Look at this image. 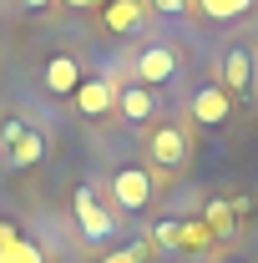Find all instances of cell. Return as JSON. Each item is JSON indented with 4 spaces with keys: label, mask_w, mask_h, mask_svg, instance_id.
Returning <instances> with one entry per match:
<instances>
[{
    "label": "cell",
    "mask_w": 258,
    "mask_h": 263,
    "mask_svg": "<svg viewBox=\"0 0 258 263\" xmlns=\"http://www.w3.org/2000/svg\"><path fill=\"white\" fill-rule=\"evenodd\" d=\"M117 111L127 117V122H152V111H157V101H152V86H122L117 91Z\"/></svg>",
    "instance_id": "obj_9"
},
{
    "label": "cell",
    "mask_w": 258,
    "mask_h": 263,
    "mask_svg": "<svg viewBox=\"0 0 258 263\" xmlns=\"http://www.w3.org/2000/svg\"><path fill=\"white\" fill-rule=\"evenodd\" d=\"M101 263H142V248H122V253H112V258H101Z\"/></svg>",
    "instance_id": "obj_16"
},
{
    "label": "cell",
    "mask_w": 258,
    "mask_h": 263,
    "mask_svg": "<svg viewBox=\"0 0 258 263\" xmlns=\"http://www.w3.org/2000/svg\"><path fill=\"white\" fill-rule=\"evenodd\" d=\"M223 86L228 97H248V86H253V51L248 46H228L223 51Z\"/></svg>",
    "instance_id": "obj_6"
},
{
    "label": "cell",
    "mask_w": 258,
    "mask_h": 263,
    "mask_svg": "<svg viewBox=\"0 0 258 263\" xmlns=\"http://www.w3.org/2000/svg\"><path fill=\"white\" fill-rule=\"evenodd\" d=\"M26 5H35V10H41V5H46V0H26Z\"/></svg>",
    "instance_id": "obj_20"
},
{
    "label": "cell",
    "mask_w": 258,
    "mask_h": 263,
    "mask_svg": "<svg viewBox=\"0 0 258 263\" xmlns=\"http://www.w3.org/2000/svg\"><path fill=\"white\" fill-rule=\"evenodd\" d=\"M157 243H177V223H157Z\"/></svg>",
    "instance_id": "obj_17"
},
{
    "label": "cell",
    "mask_w": 258,
    "mask_h": 263,
    "mask_svg": "<svg viewBox=\"0 0 258 263\" xmlns=\"http://www.w3.org/2000/svg\"><path fill=\"white\" fill-rule=\"evenodd\" d=\"M76 111L81 117H106L112 106H117V86L106 81V76H91V81H76Z\"/></svg>",
    "instance_id": "obj_7"
},
{
    "label": "cell",
    "mask_w": 258,
    "mask_h": 263,
    "mask_svg": "<svg viewBox=\"0 0 258 263\" xmlns=\"http://www.w3.org/2000/svg\"><path fill=\"white\" fill-rule=\"evenodd\" d=\"M0 263H46V253L35 248L31 238H15V243H5V248H0Z\"/></svg>",
    "instance_id": "obj_13"
},
{
    "label": "cell",
    "mask_w": 258,
    "mask_h": 263,
    "mask_svg": "<svg viewBox=\"0 0 258 263\" xmlns=\"http://www.w3.org/2000/svg\"><path fill=\"white\" fill-rule=\"evenodd\" d=\"M15 238H21V233H15V223H0V248H5V243H15Z\"/></svg>",
    "instance_id": "obj_18"
},
{
    "label": "cell",
    "mask_w": 258,
    "mask_h": 263,
    "mask_svg": "<svg viewBox=\"0 0 258 263\" xmlns=\"http://www.w3.org/2000/svg\"><path fill=\"white\" fill-rule=\"evenodd\" d=\"M132 71H137V81H142V86H162V81H172V76H177V51H172V46H142Z\"/></svg>",
    "instance_id": "obj_4"
},
{
    "label": "cell",
    "mask_w": 258,
    "mask_h": 263,
    "mask_svg": "<svg viewBox=\"0 0 258 263\" xmlns=\"http://www.w3.org/2000/svg\"><path fill=\"white\" fill-rule=\"evenodd\" d=\"M188 111H193V122H202V127H223L228 117H233V97L213 81V86H197L193 91V106Z\"/></svg>",
    "instance_id": "obj_5"
},
{
    "label": "cell",
    "mask_w": 258,
    "mask_h": 263,
    "mask_svg": "<svg viewBox=\"0 0 258 263\" xmlns=\"http://www.w3.org/2000/svg\"><path fill=\"white\" fill-rule=\"evenodd\" d=\"M152 10H162V15H172V21H182L188 15V0H147Z\"/></svg>",
    "instance_id": "obj_15"
},
{
    "label": "cell",
    "mask_w": 258,
    "mask_h": 263,
    "mask_svg": "<svg viewBox=\"0 0 258 263\" xmlns=\"http://www.w3.org/2000/svg\"><path fill=\"white\" fill-rule=\"evenodd\" d=\"M147 157H152L157 167H182V162H188V132L177 127V122L152 127V137H147Z\"/></svg>",
    "instance_id": "obj_3"
},
{
    "label": "cell",
    "mask_w": 258,
    "mask_h": 263,
    "mask_svg": "<svg viewBox=\"0 0 258 263\" xmlns=\"http://www.w3.org/2000/svg\"><path fill=\"white\" fill-rule=\"evenodd\" d=\"M66 5H97V0H66Z\"/></svg>",
    "instance_id": "obj_19"
},
{
    "label": "cell",
    "mask_w": 258,
    "mask_h": 263,
    "mask_svg": "<svg viewBox=\"0 0 258 263\" xmlns=\"http://www.w3.org/2000/svg\"><path fill=\"white\" fill-rule=\"evenodd\" d=\"M71 208H76V223H81L86 238H112V213L101 208V197L91 187H81V193L71 197Z\"/></svg>",
    "instance_id": "obj_8"
},
{
    "label": "cell",
    "mask_w": 258,
    "mask_h": 263,
    "mask_svg": "<svg viewBox=\"0 0 258 263\" xmlns=\"http://www.w3.org/2000/svg\"><path fill=\"white\" fill-rule=\"evenodd\" d=\"M177 243H182V248H208V243H213V228H208V223H182V228H177Z\"/></svg>",
    "instance_id": "obj_14"
},
{
    "label": "cell",
    "mask_w": 258,
    "mask_h": 263,
    "mask_svg": "<svg viewBox=\"0 0 258 263\" xmlns=\"http://www.w3.org/2000/svg\"><path fill=\"white\" fill-rule=\"evenodd\" d=\"M142 26V0H106V31H137Z\"/></svg>",
    "instance_id": "obj_11"
},
{
    "label": "cell",
    "mask_w": 258,
    "mask_h": 263,
    "mask_svg": "<svg viewBox=\"0 0 258 263\" xmlns=\"http://www.w3.org/2000/svg\"><path fill=\"white\" fill-rule=\"evenodd\" d=\"M0 142H5V152H10V162H15V167H35L41 157H46V142H41V132H31L21 117L0 122Z\"/></svg>",
    "instance_id": "obj_1"
},
{
    "label": "cell",
    "mask_w": 258,
    "mask_h": 263,
    "mask_svg": "<svg viewBox=\"0 0 258 263\" xmlns=\"http://www.w3.org/2000/svg\"><path fill=\"white\" fill-rule=\"evenodd\" d=\"M76 81H81V71H76L71 56H51V61H46V86H51L56 97H71V91H76Z\"/></svg>",
    "instance_id": "obj_10"
},
{
    "label": "cell",
    "mask_w": 258,
    "mask_h": 263,
    "mask_svg": "<svg viewBox=\"0 0 258 263\" xmlns=\"http://www.w3.org/2000/svg\"><path fill=\"white\" fill-rule=\"evenodd\" d=\"M112 197H117L127 213L147 208V202H152V172H147V167H117V172H112Z\"/></svg>",
    "instance_id": "obj_2"
},
{
    "label": "cell",
    "mask_w": 258,
    "mask_h": 263,
    "mask_svg": "<svg viewBox=\"0 0 258 263\" xmlns=\"http://www.w3.org/2000/svg\"><path fill=\"white\" fill-rule=\"evenodd\" d=\"M197 10H202L208 21H238V15L253 10V0H197Z\"/></svg>",
    "instance_id": "obj_12"
}]
</instances>
